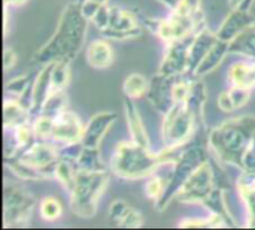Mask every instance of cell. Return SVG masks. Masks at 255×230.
<instances>
[{
  "instance_id": "obj_1",
  "label": "cell",
  "mask_w": 255,
  "mask_h": 230,
  "mask_svg": "<svg viewBox=\"0 0 255 230\" xmlns=\"http://www.w3.org/2000/svg\"><path fill=\"white\" fill-rule=\"evenodd\" d=\"M88 19L82 15L79 3H70L61 13L51 39L33 55L40 64L52 61H72L82 48Z\"/></svg>"
},
{
  "instance_id": "obj_2",
  "label": "cell",
  "mask_w": 255,
  "mask_h": 230,
  "mask_svg": "<svg viewBox=\"0 0 255 230\" xmlns=\"http://www.w3.org/2000/svg\"><path fill=\"white\" fill-rule=\"evenodd\" d=\"M255 136V117H238L220 124L209 138V144L220 160L242 168L244 154Z\"/></svg>"
},
{
  "instance_id": "obj_3",
  "label": "cell",
  "mask_w": 255,
  "mask_h": 230,
  "mask_svg": "<svg viewBox=\"0 0 255 230\" xmlns=\"http://www.w3.org/2000/svg\"><path fill=\"white\" fill-rule=\"evenodd\" d=\"M160 165L163 163L158 153L154 154L148 147L134 141L118 144L111 163L112 171L123 180H140L151 177Z\"/></svg>"
},
{
  "instance_id": "obj_4",
  "label": "cell",
  "mask_w": 255,
  "mask_h": 230,
  "mask_svg": "<svg viewBox=\"0 0 255 230\" xmlns=\"http://www.w3.org/2000/svg\"><path fill=\"white\" fill-rule=\"evenodd\" d=\"M108 184V175L103 171H85L76 172L70 193V207L73 213L82 219H91L96 214L99 198L102 196Z\"/></svg>"
},
{
  "instance_id": "obj_5",
  "label": "cell",
  "mask_w": 255,
  "mask_h": 230,
  "mask_svg": "<svg viewBox=\"0 0 255 230\" xmlns=\"http://www.w3.org/2000/svg\"><path fill=\"white\" fill-rule=\"evenodd\" d=\"M196 115L187 103H173L166 112L161 136L166 147L184 145L193 133Z\"/></svg>"
},
{
  "instance_id": "obj_6",
  "label": "cell",
  "mask_w": 255,
  "mask_h": 230,
  "mask_svg": "<svg viewBox=\"0 0 255 230\" xmlns=\"http://www.w3.org/2000/svg\"><path fill=\"white\" fill-rule=\"evenodd\" d=\"M206 162L205 159V153L202 148L199 147H193L188 148L182 153V156L179 157V160L175 163V169L172 171V177L166 186L164 195L161 196V199L157 202V208L160 211H163L172 199L176 198L178 192L181 190V187L185 184V181L190 178V175L203 163Z\"/></svg>"
},
{
  "instance_id": "obj_7",
  "label": "cell",
  "mask_w": 255,
  "mask_h": 230,
  "mask_svg": "<svg viewBox=\"0 0 255 230\" xmlns=\"http://www.w3.org/2000/svg\"><path fill=\"white\" fill-rule=\"evenodd\" d=\"M34 199L19 186L4 183V226H22L30 219Z\"/></svg>"
},
{
  "instance_id": "obj_8",
  "label": "cell",
  "mask_w": 255,
  "mask_h": 230,
  "mask_svg": "<svg viewBox=\"0 0 255 230\" xmlns=\"http://www.w3.org/2000/svg\"><path fill=\"white\" fill-rule=\"evenodd\" d=\"M55 144L57 142L54 141L46 142V139H40L13 157L42 172L45 178L54 177V169L60 159V150L57 148Z\"/></svg>"
},
{
  "instance_id": "obj_9",
  "label": "cell",
  "mask_w": 255,
  "mask_h": 230,
  "mask_svg": "<svg viewBox=\"0 0 255 230\" xmlns=\"http://www.w3.org/2000/svg\"><path fill=\"white\" fill-rule=\"evenodd\" d=\"M214 189L215 186L212 169L208 162H203L181 187L176 199L182 204H203Z\"/></svg>"
},
{
  "instance_id": "obj_10",
  "label": "cell",
  "mask_w": 255,
  "mask_h": 230,
  "mask_svg": "<svg viewBox=\"0 0 255 230\" xmlns=\"http://www.w3.org/2000/svg\"><path fill=\"white\" fill-rule=\"evenodd\" d=\"M200 22H202V15L194 16V15L181 13L178 10H172V13L167 18H164L157 24L155 31L158 37L169 45L175 40L196 34L199 30H202V28L197 30Z\"/></svg>"
},
{
  "instance_id": "obj_11",
  "label": "cell",
  "mask_w": 255,
  "mask_h": 230,
  "mask_svg": "<svg viewBox=\"0 0 255 230\" xmlns=\"http://www.w3.org/2000/svg\"><path fill=\"white\" fill-rule=\"evenodd\" d=\"M193 37H194V34L169 43V48H167L164 58L161 61V66L158 69L160 75L179 76L182 73H187L188 60H190V45H191Z\"/></svg>"
},
{
  "instance_id": "obj_12",
  "label": "cell",
  "mask_w": 255,
  "mask_h": 230,
  "mask_svg": "<svg viewBox=\"0 0 255 230\" xmlns=\"http://www.w3.org/2000/svg\"><path fill=\"white\" fill-rule=\"evenodd\" d=\"M82 133H84V127L81 120L72 111L64 109L54 118V132L51 141L61 145H69V144L81 142Z\"/></svg>"
},
{
  "instance_id": "obj_13",
  "label": "cell",
  "mask_w": 255,
  "mask_h": 230,
  "mask_svg": "<svg viewBox=\"0 0 255 230\" xmlns=\"http://www.w3.org/2000/svg\"><path fill=\"white\" fill-rule=\"evenodd\" d=\"M103 34L111 39H131L140 36L142 28L133 13L118 7H112L109 27L103 30Z\"/></svg>"
},
{
  "instance_id": "obj_14",
  "label": "cell",
  "mask_w": 255,
  "mask_h": 230,
  "mask_svg": "<svg viewBox=\"0 0 255 230\" xmlns=\"http://www.w3.org/2000/svg\"><path fill=\"white\" fill-rule=\"evenodd\" d=\"M253 24H255V18L248 12V9L235 7L232 13L221 24L220 30L217 31V36L220 40L230 43L233 39H236L242 31L250 28Z\"/></svg>"
},
{
  "instance_id": "obj_15",
  "label": "cell",
  "mask_w": 255,
  "mask_h": 230,
  "mask_svg": "<svg viewBox=\"0 0 255 230\" xmlns=\"http://www.w3.org/2000/svg\"><path fill=\"white\" fill-rule=\"evenodd\" d=\"M115 118H117V114H114V112H100V114L94 115L88 121V124L84 127L81 144L84 147L97 148L100 141L105 138L106 132L109 130V127L114 124Z\"/></svg>"
},
{
  "instance_id": "obj_16",
  "label": "cell",
  "mask_w": 255,
  "mask_h": 230,
  "mask_svg": "<svg viewBox=\"0 0 255 230\" xmlns=\"http://www.w3.org/2000/svg\"><path fill=\"white\" fill-rule=\"evenodd\" d=\"M217 40H218L217 33H212L208 28H202L194 34L191 45H190V60H188L187 73L194 75L196 69L199 67V64L202 63V60L209 52V49L215 45Z\"/></svg>"
},
{
  "instance_id": "obj_17",
  "label": "cell",
  "mask_w": 255,
  "mask_h": 230,
  "mask_svg": "<svg viewBox=\"0 0 255 230\" xmlns=\"http://www.w3.org/2000/svg\"><path fill=\"white\" fill-rule=\"evenodd\" d=\"M52 63H48L43 66V69L40 70V73L36 76V79L33 81V90H31V109L30 112H42V108L45 105V102L48 100V97L52 93V84H51V73H52Z\"/></svg>"
},
{
  "instance_id": "obj_18",
  "label": "cell",
  "mask_w": 255,
  "mask_h": 230,
  "mask_svg": "<svg viewBox=\"0 0 255 230\" xmlns=\"http://www.w3.org/2000/svg\"><path fill=\"white\" fill-rule=\"evenodd\" d=\"M131 100L133 99H130V97L126 99V117H127V124H128V132H130L131 141L149 148V141H148V135H146L145 126H143V121Z\"/></svg>"
},
{
  "instance_id": "obj_19",
  "label": "cell",
  "mask_w": 255,
  "mask_h": 230,
  "mask_svg": "<svg viewBox=\"0 0 255 230\" xmlns=\"http://www.w3.org/2000/svg\"><path fill=\"white\" fill-rule=\"evenodd\" d=\"M229 42H224V40H217L215 45L209 49V52L205 55V58L202 60V63L199 64V67L196 69L194 75L196 76H203V75H208L211 73L212 70H215L221 61L226 58V55L229 54Z\"/></svg>"
},
{
  "instance_id": "obj_20",
  "label": "cell",
  "mask_w": 255,
  "mask_h": 230,
  "mask_svg": "<svg viewBox=\"0 0 255 230\" xmlns=\"http://www.w3.org/2000/svg\"><path fill=\"white\" fill-rule=\"evenodd\" d=\"M112 60H114V52L106 40L99 39L90 43L87 49V61L90 63V66L96 69H106L112 64Z\"/></svg>"
},
{
  "instance_id": "obj_21",
  "label": "cell",
  "mask_w": 255,
  "mask_h": 230,
  "mask_svg": "<svg viewBox=\"0 0 255 230\" xmlns=\"http://www.w3.org/2000/svg\"><path fill=\"white\" fill-rule=\"evenodd\" d=\"M30 109H27L18 99H6L3 106V118H4V129H15L19 124L27 121Z\"/></svg>"
},
{
  "instance_id": "obj_22",
  "label": "cell",
  "mask_w": 255,
  "mask_h": 230,
  "mask_svg": "<svg viewBox=\"0 0 255 230\" xmlns=\"http://www.w3.org/2000/svg\"><path fill=\"white\" fill-rule=\"evenodd\" d=\"M229 51L235 54H242L255 60V24L242 31L236 39L229 43Z\"/></svg>"
},
{
  "instance_id": "obj_23",
  "label": "cell",
  "mask_w": 255,
  "mask_h": 230,
  "mask_svg": "<svg viewBox=\"0 0 255 230\" xmlns=\"http://www.w3.org/2000/svg\"><path fill=\"white\" fill-rule=\"evenodd\" d=\"M123 88H124V93H126L127 97H130V99H139V97H142L149 90V85H148L146 79L142 75L131 73V75H128L126 78Z\"/></svg>"
},
{
  "instance_id": "obj_24",
  "label": "cell",
  "mask_w": 255,
  "mask_h": 230,
  "mask_svg": "<svg viewBox=\"0 0 255 230\" xmlns=\"http://www.w3.org/2000/svg\"><path fill=\"white\" fill-rule=\"evenodd\" d=\"M78 165L85 171H103V162L99 156L97 148L82 147V151L78 156Z\"/></svg>"
},
{
  "instance_id": "obj_25",
  "label": "cell",
  "mask_w": 255,
  "mask_h": 230,
  "mask_svg": "<svg viewBox=\"0 0 255 230\" xmlns=\"http://www.w3.org/2000/svg\"><path fill=\"white\" fill-rule=\"evenodd\" d=\"M69 63L70 61H54L52 66V73H51V84H52V91L64 90L70 79V70H69Z\"/></svg>"
},
{
  "instance_id": "obj_26",
  "label": "cell",
  "mask_w": 255,
  "mask_h": 230,
  "mask_svg": "<svg viewBox=\"0 0 255 230\" xmlns=\"http://www.w3.org/2000/svg\"><path fill=\"white\" fill-rule=\"evenodd\" d=\"M64 109H66V94H64L63 90H58V91L51 93V96L45 102L40 114H45V115H49V117L55 118Z\"/></svg>"
},
{
  "instance_id": "obj_27",
  "label": "cell",
  "mask_w": 255,
  "mask_h": 230,
  "mask_svg": "<svg viewBox=\"0 0 255 230\" xmlns=\"http://www.w3.org/2000/svg\"><path fill=\"white\" fill-rule=\"evenodd\" d=\"M33 130L37 139H51L52 132H54V118L45 114H39L33 123Z\"/></svg>"
},
{
  "instance_id": "obj_28",
  "label": "cell",
  "mask_w": 255,
  "mask_h": 230,
  "mask_svg": "<svg viewBox=\"0 0 255 230\" xmlns=\"http://www.w3.org/2000/svg\"><path fill=\"white\" fill-rule=\"evenodd\" d=\"M61 204L58 199L52 198V196H48L45 198L40 205H39V213H40V217L46 222H54L57 220L60 216H61Z\"/></svg>"
},
{
  "instance_id": "obj_29",
  "label": "cell",
  "mask_w": 255,
  "mask_h": 230,
  "mask_svg": "<svg viewBox=\"0 0 255 230\" xmlns=\"http://www.w3.org/2000/svg\"><path fill=\"white\" fill-rule=\"evenodd\" d=\"M166 186L167 183L160 177V175H151V178L148 180L146 186H145V192H146V196L149 199H152L155 204L161 199V196L164 195V190H166Z\"/></svg>"
},
{
  "instance_id": "obj_30",
  "label": "cell",
  "mask_w": 255,
  "mask_h": 230,
  "mask_svg": "<svg viewBox=\"0 0 255 230\" xmlns=\"http://www.w3.org/2000/svg\"><path fill=\"white\" fill-rule=\"evenodd\" d=\"M229 94L235 103V108L239 109L242 108L248 100H250V96H251V88L250 87H244V85H233L230 90H229Z\"/></svg>"
},
{
  "instance_id": "obj_31",
  "label": "cell",
  "mask_w": 255,
  "mask_h": 230,
  "mask_svg": "<svg viewBox=\"0 0 255 230\" xmlns=\"http://www.w3.org/2000/svg\"><path fill=\"white\" fill-rule=\"evenodd\" d=\"M31 76L30 75H21L15 79H12L9 84H7V91H10L12 94H16V96H21L25 90H28L31 87Z\"/></svg>"
},
{
  "instance_id": "obj_32",
  "label": "cell",
  "mask_w": 255,
  "mask_h": 230,
  "mask_svg": "<svg viewBox=\"0 0 255 230\" xmlns=\"http://www.w3.org/2000/svg\"><path fill=\"white\" fill-rule=\"evenodd\" d=\"M117 225L121 226V228H128V229L140 228L142 226V217H140V214L136 210L128 208L127 213L121 217V220Z\"/></svg>"
},
{
  "instance_id": "obj_33",
  "label": "cell",
  "mask_w": 255,
  "mask_h": 230,
  "mask_svg": "<svg viewBox=\"0 0 255 230\" xmlns=\"http://www.w3.org/2000/svg\"><path fill=\"white\" fill-rule=\"evenodd\" d=\"M111 9L112 7H109L108 3L106 4H102L100 9L97 10V13L94 15V18L91 19L94 22V25L99 30H102V31L109 27V22H111Z\"/></svg>"
},
{
  "instance_id": "obj_34",
  "label": "cell",
  "mask_w": 255,
  "mask_h": 230,
  "mask_svg": "<svg viewBox=\"0 0 255 230\" xmlns=\"http://www.w3.org/2000/svg\"><path fill=\"white\" fill-rule=\"evenodd\" d=\"M181 13H187V15H202V1L200 0H181L179 4L176 6V9Z\"/></svg>"
},
{
  "instance_id": "obj_35",
  "label": "cell",
  "mask_w": 255,
  "mask_h": 230,
  "mask_svg": "<svg viewBox=\"0 0 255 230\" xmlns=\"http://www.w3.org/2000/svg\"><path fill=\"white\" fill-rule=\"evenodd\" d=\"M242 171H247V172H254L255 174V136L254 139L250 142L245 154H244V159H242Z\"/></svg>"
},
{
  "instance_id": "obj_36",
  "label": "cell",
  "mask_w": 255,
  "mask_h": 230,
  "mask_svg": "<svg viewBox=\"0 0 255 230\" xmlns=\"http://www.w3.org/2000/svg\"><path fill=\"white\" fill-rule=\"evenodd\" d=\"M128 208L130 207L124 201H115V202H112V205L109 208V217H111V220H114V222L118 223L121 220V217L127 213Z\"/></svg>"
},
{
  "instance_id": "obj_37",
  "label": "cell",
  "mask_w": 255,
  "mask_h": 230,
  "mask_svg": "<svg viewBox=\"0 0 255 230\" xmlns=\"http://www.w3.org/2000/svg\"><path fill=\"white\" fill-rule=\"evenodd\" d=\"M79 6H81L82 15H84L88 21H91V19L94 18V15L97 13V10L100 9L102 3H99V1H96V0H84V1L79 3Z\"/></svg>"
},
{
  "instance_id": "obj_38",
  "label": "cell",
  "mask_w": 255,
  "mask_h": 230,
  "mask_svg": "<svg viewBox=\"0 0 255 230\" xmlns=\"http://www.w3.org/2000/svg\"><path fill=\"white\" fill-rule=\"evenodd\" d=\"M218 106L224 112H233L236 109L235 108V103H233V100H232V97L229 94V91H224V93L220 94V97H218Z\"/></svg>"
},
{
  "instance_id": "obj_39",
  "label": "cell",
  "mask_w": 255,
  "mask_h": 230,
  "mask_svg": "<svg viewBox=\"0 0 255 230\" xmlns=\"http://www.w3.org/2000/svg\"><path fill=\"white\" fill-rule=\"evenodd\" d=\"M15 60H16L15 52H13L10 48H4V52H3V61H4V69H6V70L15 64Z\"/></svg>"
},
{
  "instance_id": "obj_40",
  "label": "cell",
  "mask_w": 255,
  "mask_h": 230,
  "mask_svg": "<svg viewBox=\"0 0 255 230\" xmlns=\"http://www.w3.org/2000/svg\"><path fill=\"white\" fill-rule=\"evenodd\" d=\"M158 1H161L164 6H167L170 10H173V9H176V6L179 4L181 0H158Z\"/></svg>"
},
{
  "instance_id": "obj_41",
  "label": "cell",
  "mask_w": 255,
  "mask_h": 230,
  "mask_svg": "<svg viewBox=\"0 0 255 230\" xmlns=\"http://www.w3.org/2000/svg\"><path fill=\"white\" fill-rule=\"evenodd\" d=\"M27 0H4V6H19Z\"/></svg>"
},
{
  "instance_id": "obj_42",
  "label": "cell",
  "mask_w": 255,
  "mask_h": 230,
  "mask_svg": "<svg viewBox=\"0 0 255 230\" xmlns=\"http://www.w3.org/2000/svg\"><path fill=\"white\" fill-rule=\"evenodd\" d=\"M229 1H230L232 9H235V7H241V6L244 4V1H245V0H229Z\"/></svg>"
},
{
  "instance_id": "obj_43",
  "label": "cell",
  "mask_w": 255,
  "mask_h": 230,
  "mask_svg": "<svg viewBox=\"0 0 255 230\" xmlns=\"http://www.w3.org/2000/svg\"><path fill=\"white\" fill-rule=\"evenodd\" d=\"M96 1H99V3H102V4H106V3H108V0H96Z\"/></svg>"
}]
</instances>
